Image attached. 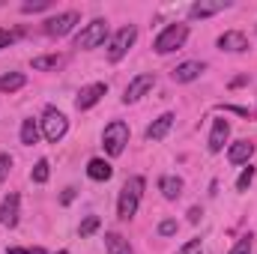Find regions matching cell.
Masks as SVG:
<instances>
[{"label": "cell", "mask_w": 257, "mask_h": 254, "mask_svg": "<svg viewBox=\"0 0 257 254\" xmlns=\"http://www.w3.org/2000/svg\"><path fill=\"white\" fill-rule=\"evenodd\" d=\"M144 177H128L126 186L120 189V200H117V215L128 221V218H135V212H138V203H141V194H144Z\"/></svg>", "instance_id": "6da1fadb"}, {"label": "cell", "mask_w": 257, "mask_h": 254, "mask_svg": "<svg viewBox=\"0 0 257 254\" xmlns=\"http://www.w3.org/2000/svg\"><path fill=\"white\" fill-rule=\"evenodd\" d=\"M186 39H189V27H186V24H168V27L156 36L153 51H156V54H171V51H180V48L186 45Z\"/></svg>", "instance_id": "7a4b0ae2"}, {"label": "cell", "mask_w": 257, "mask_h": 254, "mask_svg": "<svg viewBox=\"0 0 257 254\" xmlns=\"http://www.w3.org/2000/svg\"><path fill=\"white\" fill-rule=\"evenodd\" d=\"M105 39H108V21H105V18H93V21L75 36V48H81V51H93V48L105 45Z\"/></svg>", "instance_id": "3957f363"}, {"label": "cell", "mask_w": 257, "mask_h": 254, "mask_svg": "<svg viewBox=\"0 0 257 254\" xmlns=\"http://www.w3.org/2000/svg\"><path fill=\"white\" fill-rule=\"evenodd\" d=\"M128 144V126L123 120H114V123H108L105 132H102V147H105V153L108 156H123V150H126Z\"/></svg>", "instance_id": "277c9868"}, {"label": "cell", "mask_w": 257, "mask_h": 254, "mask_svg": "<svg viewBox=\"0 0 257 254\" xmlns=\"http://www.w3.org/2000/svg\"><path fill=\"white\" fill-rule=\"evenodd\" d=\"M39 129H42V135H45L48 144H57V141H63L66 132H69V120L57 108H45V114L39 120Z\"/></svg>", "instance_id": "5b68a950"}, {"label": "cell", "mask_w": 257, "mask_h": 254, "mask_svg": "<svg viewBox=\"0 0 257 254\" xmlns=\"http://www.w3.org/2000/svg\"><path fill=\"white\" fill-rule=\"evenodd\" d=\"M135 39H138V27H135V24L117 30V33L111 36V42H108V60H111V63H120L128 54V48L135 45Z\"/></svg>", "instance_id": "8992f818"}, {"label": "cell", "mask_w": 257, "mask_h": 254, "mask_svg": "<svg viewBox=\"0 0 257 254\" xmlns=\"http://www.w3.org/2000/svg\"><path fill=\"white\" fill-rule=\"evenodd\" d=\"M156 87V75L153 72H144V75H135L132 81H128L126 93H123V102L126 105H132V102H138V99H144L150 90Z\"/></svg>", "instance_id": "52a82bcc"}, {"label": "cell", "mask_w": 257, "mask_h": 254, "mask_svg": "<svg viewBox=\"0 0 257 254\" xmlns=\"http://www.w3.org/2000/svg\"><path fill=\"white\" fill-rule=\"evenodd\" d=\"M78 21H81L78 12H57V15H51V18L45 21V33H48V36H66Z\"/></svg>", "instance_id": "ba28073f"}, {"label": "cell", "mask_w": 257, "mask_h": 254, "mask_svg": "<svg viewBox=\"0 0 257 254\" xmlns=\"http://www.w3.org/2000/svg\"><path fill=\"white\" fill-rule=\"evenodd\" d=\"M105 93H108V84H102V81L87 84V87H81V93H78V99H75V108H78V111H90Z\"/></svg>", "instance_id": "9c48e42d"}, {"label": "cell", "mask_w": 257, "mask_h": 254, "mask_svg": "<svg viewBox=\"0 0 257 254\" xmlns=\"http://www.w3.org/2000/svg\"><path fill=\"white\" fill-rule=\"evenodd\" d=\"M224 9H230V0H197L189 6V18H212Z\"/></svg>", "instance_id": "30bf717a"}, {"label": "cell", "mask_w": 257, "mask_h": 254, "mask_svg": "<svg viewBox=\"0 0 257 254\" xmlns=\"http://www.w3.org/2000/svg\"><path fill=\"white\" fill-rule=\"evenodd\" d=\"M215 45H218L221 51H230V54H242V51L251 48L248 39H245V33H239V30H227V33H221Z\"/></svg>", "instance_id": "8fae6325"}, {"label": "cell", "mask_w": 257, "mask_h": 254, "mask_svg": "<svg viewBox=\"0 0 257 254\" xmlns=\"http://www.w3.org/2000/svg\"><path fill=\"white\" fill-rule=\"evenodd\" d=\"M18 206H21V197L15 191L3 197V203H0V224L3 227H15L18 224Z\"/></svg>", "instance_id": "7c38bea8"}, {"label": "cell", "mask_w": 257, "mask_h": 254, "mask_svg": "<svg viewBox=\"0 0 257 254\" xmlns=\"http://www.w3.org/2000/svg\"><path fill=\"white\" fill-rule=\"evenodd\" d=\"M203 69H206V66L200 63V60H186V63H180L171 72V78H174L177 84H189V81H197V78L203 75Z\"/></svg>", "instance_id": "4fadbf2b"}, {"label": "cell", "mask_w": 257, "mask_h": 254, "mask_svg": "<svg viewBox=\"0 0 257 254\" xmlns=\"http://www.w3.org/2000/svg\"><path fill=\"white\" fill-rule=\"evenodd\" d=\"M254 141H236V144H230V150H227V162L230 165H248V159L254 156Z\"/></svg>", "instance_id": "5bb4252c"}, {"label": "cell", "mask_w": 257, "mask_h": 254, "mask_svg": "<svg viewBox=\"0 0 257 254\" xmlns=\"http://www.w3.org/2000/svg\"><path fill=\"white\" fill-rule=\"evenodd\" d=\"M227 138H230V123L227 120H215L212 132H209V153H221Z\"/></svg>", "instance_id": "9a60e30c"}, {"label": "cell", "mask_w": 257, "mask_h": 254, "mask_svg": "<svg viewBox=\"0 0 257 254\" xmlns=\"http://www.w3.org/2000/svg\"><path fill=\"white\" fill-rule=\"evenodd\" d=\"M87 177L96 180V183H108V180L114 177V168H111V162H105V159H90V162H87Z\"/></svg>", "instance_id": "2e32d148"}, {"label": "cell", "mask_w": 257, "mask_h": 254, "mask_svg": "<svg viewBox=\"0 0 257 254\" xmlns=\"http://www.w3.org/2000/svg\"><path fill=\"white\" fill-rule=\"evenodd\" d=\"M171 126H174V114H162L153 126L147 129V141H162L171 132Z\"/></svg>", "instance_id": "e0dca14e"}, {"label": "cell", "mask_w": 257, "mask_h": 254, "mask_svg": "<svg viewBox=\"0 0 257 254\" xmlns=\"http://www.w3.org/2000/svg\"><path fill=\"white\" fill-rule=\"evenodd\" d=\"M159 191H162L168 200H177V197L183 194V180H180V177H171V174H165V177L159 180Z\"/></svg>", "instance_id": "ac0fdd59"}, {"label": "cell", "mask_w": 257, "mask_h": 254, "mask_svg": "<svg viewBox=\"0 0 257 254\" xmlns=\"http://www.w3.org/2000/svg\"><path fill=\"white\" fill-rule=\"evenodd\" d=\"M105 248H108V254H135L132 251V245H128V239H123L120 233H105Z\"/></svg>", "instance_id": "d6986e66"}, {"label": "cell", "mask_w": 257, "mask_h": 254, "mask_svg": "<svg viewBox=\"0 0 257 254\" xmlns=\"http://www.w3.org/2000/svg\"><path fill=\"white\" fill-rule=\"evenodd\" d=\"M27 84V75L21 72H9V75H0V93H15Z\"/></svg>", "instance_id": "ffe728a7"}, {"label": "cell", "mask_w": 257, "mask_h": 254, "mask_svg": "<svg viewBox=\"0 0 257 254\" xmlns=\"http://www.w3.org/2000/svg\"><path fill=\"white\" fill-rule=\"evenodd\" d=\"M39 132H42V129H39L36 120H24V123H21V144H24V147H33V144L39 141Z\"/></svg>", "instance_id": "44dd1931"}, {"label": "cell", "mask_w": 257, "mask_h": 254, "mask_svg": "<svg viewBox=\"0 0 257 254\" xmlns=\"http://www.w3.org/2000/svg\"><path fill=\"white\" fill-rule=\"evenodd\" d=\"M63 57L60 54H42V57H33V69L36 72H48V69H60Z\"/></svg>", "instance_id": "7402d4cb"}, {"label": "cell", "mask_w": 257, "mask_h": 254, "mask_svg": "<svg viewBox=\"0 0 257 254\" xmlns=\"http://www.w3.org/2000/svg\"><path fill=\"white\" fill-rule=\"evenodd\" d=\"M48 177H51V165H48V159H39L36 165H33V174H30V180L33 183H48Z\"/></svg>", "instance_id": "603a6c76"}, {"label": "cell", "mask_w": 257, "mask_h": 254, "mask_svg": "<svg viewBox=\"0 0 257 254\" xmlns=\"http://www.w3.org/2000/svg\"><path fill=\"white\" fill-rule=\"evenodd\" d=\"M99 215H87L84 221H81V227H78V233H81V239H87V236H93L96 230H99Z\"/></svg>", "instance_id": "cb8c5ba5"}, {"label": "cell", "mask_w": 257, "mask_h": 254, "mask_svg": "<svg viewBox=\"0 0 257 254\" xmlns=\"http://www.w3.org/2000/svg\"><path fill=\"white\" fill-rule=\"evenodd\" d=\"M251 180H254V168L248 165V168H242V174H239V180H236V191H245L251 186Z\"/></svg>", "instance_id": "d4e9b609"}, {"label": "cell", "mask_w": 257, "mask_h": 254, "mask_svg": "<svg viewBox=\"0 0 257 254\" xmlns=\"http://www.w3.org/2000/svg\"><path fill=\"white\" fill-rule=\"evenodd\" d=\"M48 6H51V0H33V3H24V6H21V12H27V15H30V12H42V9H48Z\"/></svg>", "instance_id": "484cf974"}, {"label": "cell", "mask_w": 257, "mask_h": 254, "mask_svg": "<svg viewBox=\"0 0 257 254\" xmlns=\"http://www.w3.org/2000/svg\"><path fill=\"white\" fill-rule=\"evenodd\" d=\"M177 227H180V224H177L174 218H165V221L159 224V236H174V233H177Z\"/></svg>", "instance_id": "4316f807"}, {"label": "cell", "mask_w": 257, "mask_h": 254, "mask_svg": "<svg viewBox=\"0 0 257 254\" xmlns=\"http://www.w3.org/2000/svg\"><path fill=\"white\" fill-rule=\"evenodd\" d=\"M9 171H12V156L9 153H0V183L9 177Z\"/></svg>", "instance_id": "83f0119b"}, {"label": "cell", "mask_w": 257, "mask_h": 254, "mask_svg": "<svg viewBox=\"0 0 257 254\" xmlns=\"http://www.w3.org/2000/svg\"><path fill=\"white\" fill-rule=\"evenodd\" d=\"M230 254H251V233H248V236H242V239L230 248Z\"/></svg>", "instance_id": "f1b7e54d"}, {"label": "cell", "mask_w": 257, "mask_h": 254, "mask_svg": "<svg viewBox=\"0 0 257 254\" xmlns=\"http://www.w3.org/2000/svg\"><path fill=\"white\" fill-rule=\"evenodd\" d=\"M15 39H18V33H15V30H3V27H0V48H9Z\"/></svg>", "instance_id": "f546056e"}, {"label": "cell", "mask_w": 257, "mask_h": 254, "mask_svg": "<svg viewBox=\"0 0 257 254\" xmlns=\"http://www.w3.org/2000/svg\"><path fill=\"white\" fill-rule=\"evenodd\" d=\"M6 254H45L42 248H21V245H12V248H6Z\"/></svg>", "instance_id": "4dcf8cb0"}, {"label": "cell", "mask_w": 257, "mask_h": 254, "mask_svg": "<svg viewBox=\"0 0 257 254\" xmlns=\"http://www.w3.org/2000/svg\"><path fill=\"white\" fill-rule=\"evenodd\" d=\"M192 251H200V239H192L189 245H183V248H180L177 254H192Z\"/></svg>", "instance_id": "1f68e13d"}, {"label": "cell", "mask_w": 257, "mask_h": 254, "mask_svg": "<svg viewBox=\"0 0 257 254\" xmlns=\"http://www.w3.org/2000/svg\"><path fill=\"white\" fill-rule=\"evenodd\" d=\"M72 200H75V189H66L63 194H60V203L66 206V203H72Z\"/></svg>", "instance_id": "d6a6232c"}, {"label": "cell", "mask_w": 257, "mask_h": 254, "mask_svg": "<svg viewBox=\"0 0 257 254\" xmlns=\"http://www.w3.org/2000/svg\"><path fill=\"white\" fill-rule=\"evenodd\" d=\"M189 221H192V224H197V221H200V209H197V206L189 212Z\"/></svg>", "instance_id": "836d02e7"}, {"label": "cell", "mask_w": 257, "mask_h": 254, "mask_svg": "<svg viewBox=\"0 0 257 254\" xmlns=\"http://www.w3.org/2000/svg\"><path fill=\"white\" fill-rule=\"evenodd\" d=\"M57 254H69V251H66V248H63V251H57Z\"/></svg>", "instance_id": "e575fe53"}]
</instances>
